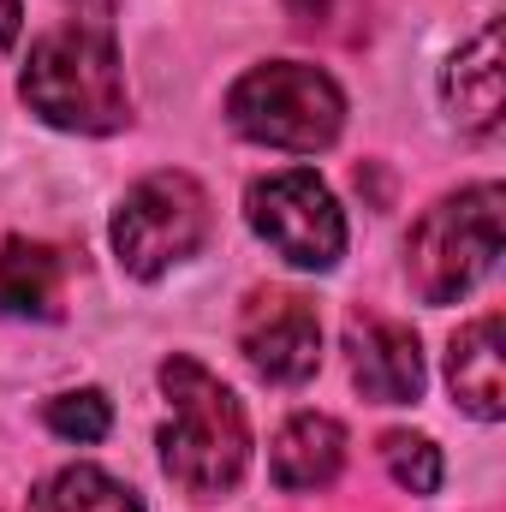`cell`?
I'll list each match as a JSON object with an SVG mask.
<instances>
[{"instance_id":"1","label":"cell","mask_w":506,"mask_h":512,"mask_svg":"<svg viewBox=\"0 0 506 512\" xmlns=\"http://www.w3.org/2000/svg\"><path fill=\"white\" fill-rule=\"evenodd\" d=\"M30 114H42L48 126L60 131H120L131 120V96H126V72H120V48L108 24H60L48 30L18 78Z\"/></svg>"},{"instance_id":"2","label":"cell","mask_w":506,"mask_h":512,"mask_svg":"<svg viewBox=\"0 0 506 512\" xmlns=\"http://www.w3.org/2000/svg\"><path fill=\"white\" fill-rule=\"evenodd\" d=\"M161 387L173 405V417L161 429L167 477L191 495H227L251 465V423H245L239 393L221 376H209L197 358H167Z\"/></svg>"},{"instance_id":"3","label":"cell","mask_w":506,"mask_h":512,"mask_svg":"<svg viewBox=\"0 0 506 512\" xmlns=\"http://www.w3.org/2000/svg\"><path fill=\"white\" fill-rule=\"evenodd\" d=\"M227 120L251 143L316 155L346 126V96H340V84L328 72H316L304 60H268V66H251L233 84Z\"/></svg>"},{"instance_id":"4","label":"cell","mask_w":506,"mask_h":512,"mask_svg":"<svg viewBox=\"0 0 506 512\" xmlns=\"http://www.w3.org/2000/svg\"><path fill=\"white\" fill-rule=\"evenodd\" d=\"M501 256V185H471L459 197H441L411 227V286L423 304L465 298Z\"/></svg>"},{"instance_id":"5","label":"cell","mask_w":506,"mask_h":512,"mask_svg":"<svg viewBox=\"0 0 506 512\" xmlns=\"http://www.w3.org/2000/svg\"><path fill=\"white\" fill-rule=\"evenodd\" d=\"M209 239V197L191 173H149L137 179L114 215V251L120 268L137 280L167 274L173 262L203 251Z\"/></svg>"},{"instance_id":"6","label":"cell","mask_w":506,"mask_h":512,"mask_svg":"<svg viewBox=\"0 0 506 512\" xmlns=\"http://www.w3.org/2000/svg\"><path fill=\"white\" fill-rule=\"evenodd\" d=\"M245 215H251L256 239L292 268L322 274L346 256V215L310 167H286V173L256 179L245 197Z\"/></svg>"},{"instance_id":"7","label":"cell","mask_w":506,"mask_h":512,"mask_svg":"<svg viewBox=\"0 0 506 512\" xmlns=\"http://www.w3.org/2000/svg\"><path fill=\"white\" fill-rule=\"evenodd\" d=\"M239 346L251 358L256 376L268 382H310L316 364H322V322H316V304L304 292H286V286H262L251 292L245 316H239Z\"/></svg>"},{"instance_id":"8","label":"cell","mask_w":506,"mask_h":512,"mask_svg":"<svg viewBox=\"0 0 506 512\" xmlns=\"http://www.w3.org/2000/svg\"><path fill=\"white\" fill-rule=\"evenodd\" d=\"M346 358H352V382L364 387V399L376 405H411L423 393V352L417 334L393 316L352 310L346 322Z\"/></svg>"},{"instance_id":"9","label":"cell","mask_w":506,"mask_h":512,"mask_svg":"<svg viewBox=\"0 0 506 512\" xmlns=\"http://www.w3.org/2000/svg\"><path fill=\"white\" fill-rule=\"evenodd\" d=\"M441 96H447V114L459 120L465 131L489 137L501 126V108H506V66H501V24L489 18L447 66L441 78Z\"/></svg>"},{"instance_id":"10","label":"cell","mask_w":506,"mask_h":512,"mask_svg":"<svg viewBox=\"0 0 506 512\" xmlns=\"http://www.w3.org/2000/svg\"><path fill=\"white\" fill-rule=\"evenodd\" d=\"M501 334H506V322L489 310V316L465 322V328L453 334V346H447V387H453V399H459L471 417H483V423H495L506 411Z\"/></svg>"},{"instance_id":"11","label":"cell","mask_w":506,"mask_h":512,"mask_svg":"<svg viewBox=\"0 0 506 512\" xmlns=\"http://www.w3.org/2000/svg\"><path fill=\"white\" fill-rule=\"evenodd\" d=\"M346 465V429L322 411H298L280 435H274V453H268V471L286 495H310V489H328Z\"/></svg>"},{"instance_id":"12","label":"cell","mask_w":506,"mask_h":512,"mask_svg":"<svg viewBox=\"0 0 506 512\" xmlns=\"http://www.w3.org/2000/svg\"><path fill=\"white\" fill-rule=\"evenodd\" d=\"M66 256L36 239L0 245V316H60Z\"/></svg>"},{"instance_id":"13","label":"cell","mask_w":506,"mask_h":512,"mask_svg":"<svg viewBox=\"0 0 506 512\" xmlns=\"http://www.w3.org/2000/svg\"><path fill=\"white\" fill-rule=\"evenodd\" d=\"M30 512H143V501L137 489H126L120 477L96 465H66L30 495Z\"/></svg>"},{"instance_id":"14","label":"cell","mask_w":506,"mask_h":512,"mask_svg":"<svg viewBox=\"0 0 506 512\" xmlns=\"http://www.w3.org/2000/svg\"><path fill=\"white\" fill-rule=\"evenodd\" d=\"M381 459H387V471H393L399 489H411V495H435V483H441V453H435V441L393 429V435H381Z\"/></svg>"},{"instance_id":"15","label":"cell","mask_w":506,"mask_h":512,"mask_svg":"<svg viewBox=\"0 0 506 512\" xmlns=\"http://www.w3.org/2000/svg\"><path fill=\"white\" fill-rule=\"evenodd\" d=\"M108 423H114V405H108L96 387L48 399V429H54V435H66V441H78V447L102 441V435H108Z\"/></svg>"},{"instance_id":"16","label":"cell","mask_w":506,"mask_h":512,"mask_svg":"<svg viewBox=\"0 0 506 512\" xmlns=\"http://www.w3.org/2000/svg\"><path fill=\"white\" fill-rule=\"evenodd\" d=\"M18 18H24V12H18V0H0V54L12 48V36H18Z\"/></svg>"}]
</instances>
